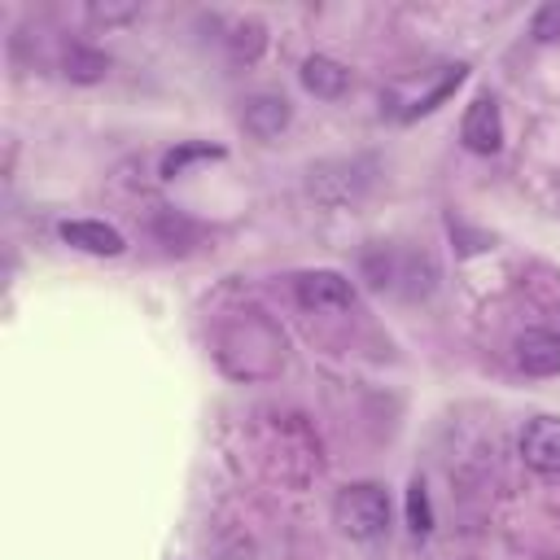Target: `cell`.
<instances>
[{"label":"cell","mask_w":560,"mask_h":560,"mask_svg":"<svg viewBox=\"0 0 560 560\" xmlns=\"http://www.w3.org/2000/svg\"><path fill=\"white\" fill-rule=\"evenodd\" d=\"M332 521L350 542H376L389 534V494L376 481H350L332 499Z\"/></svg>","instance_id":"6da1fadb"},{"label":"cell","mask_w":560,"mask_h":560,"mask_svg":"<svg viewBox=\"0 0 560 560\" xmlns=\"http://www.w3.org/2000/svg\"><path fill=\"white\" fill-rule=\"evenodd\" d=\"M459 140H464L468 153H481V158L499 153V144H503V114H499V101L490 92L468 101L464 122H459Z\"/></svg>","instance_id":"7a4b0ae2"},{"label":"cell","mask_w":560,"mask_h":560,"mask_svg":"<svg viewBox=\"0 0 560 560\" xmlns=\"http://www.w3.org/2000/svg\"><path fill=\"white\" fill-rule=\"evenodd\" d=\"M293 293L306 311H346L354 302V284L332 271V267H315V271H302L293 280Z\"/></svg>","instance_id":"3957f363"},{"label":"cell","mask_w":560,"mask_h":560,"mask_svg":"<svg viewBox=\"0 0 560 560\" xmlns=\"http://www.w3.org/2000/svg\"><path fill=\"white\" fill-rule=\"evenodd\" d=\"M521 459L534 472H560V416H534L521 429Z\"/></svg>","instance_id":"277c9868"},{"label":"cell","mask_w":560,"mask_h":560,"mask_svg":"<svg viewBox=\"0 0 560 560\" xmlns=\"http://www.w3.org/2000/svg\"><path fill=\"white\" fill-rule=\"evenodd\" d=\"M306 188L324 206H346V201H354L363 192V175L350 162H319V166H311Z\"/></svg>","instance_id":"5b68a950"},{"label":"cell","mask_w":560,"mask_h":560,"mask_svg":"<svg viewBox=\"0 0 560 560\" xmlns=\"http://www.w3.org/2000/svg\"><path fill=\"white\" fill-rule=\"evenodd\" d=\"M61 241L83 249V254H96V258H118L127 249L122 232L114 223H105V219H66L61 223Z\"/></svg>","instance_id":"8992f818"},{"label":"cell","mask_w":560,"mask_h":560,"mask_svg":"<svg viewBox=\"0 0 560 560\" xmlns=\"http://www.w3.org/2000/svg\"><path fill=\"white\" fill-rule=\"evenodd\" d=\"M289 122H293V105H289L284 96H276V92H258V96H249L245 109H241V127H245L254 140H276Z\"/></svg>","instance_id":"52a82bcc"},{"label":"cell","mask_w":560,"mask_h":560,"mask_svg":"<svg viewBox=\"0 0 560 560\" xmlns=\"http://www.w3.org/2000/svg\"><path fill=\"white\" fill-rule=\"evenodd\" d=\"M516 363L529 376H556L560 372V332H551V328H525L516 337Z\"/></svg>","instance_id":"ba28073f"},{"label":"cell","mask_w":560,"mask_h":560,"mask_svg":"<svg viewBox=\"0 0 560 560\" xmlns=\"http://www.w3.org/2000/svg\"><path fill=\"white\" fill-rule=\"evenodd\" d=\"M298 79H302V88H306L311 96H319V101H337V96L346 92V83H350V70H346L337 57H328V52H311V57L302 61Z\"/></svg>","instance_id":"9c48e42d"},{"label":"cell","mask_w":560,"mask_h":560,"mask_svg":"<svg viewBox=\"0 0 560 560\" xmlns=\"http://www.w3.org/2000/svg\"><path fill=\"white\" fill-rule=\"evenodd\" d=\"M61 74L70 83H101L109 74V57L92 44H70L66 57H61Z\"/></svg>","instance_id":"30bf717a"},{"label":"cell","mask_w":560,"mask_h":560,"mask_svg":"<svg viewBox=\"0 0 560 560\" xmlns=\"http://www.w3.org/2000/svg\"><path fill=\"white\" fill-rule=\"evenodd\" d=\"M464 79H468V66H464V61L446 66V70H442V79H438V83H433L424 96H416V101L402 109V118L411 122V118H420V114H433V109H438V105H442V101H446V96H451V92H455Z\"/></svg>","instance_id":"8fae6325"},{"label":"cell","mask_w":560,"mask_h":560,"mask_svg":"<svg viewBox=\"0 0 560 560\" xmlns=\"http://www.w3.org/2000/svg\"><path fill=\"white\" fill-rule=\"evenodd\" d=\"M219 158H223V149H219V144H206V140H184V144H175V149L162 158V179L184 175L192 162H219Z\"/></svg>","instance_id":"7c38bea8"},{"label":"cell","mask_w":560,"mask_h":560,"mask_svg":"<svg viewBox=\"0 0 560 560\" xmlns=\"http://www.w3.org/2000/svg\"><path fill=\"white\" fill-rule=\"evenodd\" d=\"M262 44H267V31H262L258 18H241V22L232 26V35H228L232 57H245V61H254V57L262 52Z\"/></svg>","instance_id":"4fadbf2b"},{"label":"cell","mask_w":560,"mask_h":560,"mask_svg":"<svg viewBox=\"0 0 560 560\" xmlns=\"http://www.w3.org/2000/svg\"><path fill=\"white\" fill-rule=\"evenodd\" d=\"M407 525H411V534H416V538L433 529V508H429V490H424V481H420V477L407 486Z\"/></svg>","instance_id":"5bb4252c"},{"label":"cell","mask_w":560,"mask_h":560,"mask_svg":"<svg viewBox=\"0 0 560 560\" xmlns=\"http://www.w3.org/2000/svg\"><path fill=\"white\" fill-rule=\"evenodd\" d=\"M529 35H534L538 44H556V39H560V0H547V4L534 9Z\"/></svg>","instance_id":"9a60e30c"},{"label":"cell","mask_w":560,"mask_h":560,"mask_svg":"<svg viewBox=\"0 0 560 560\" xmlns=\"http://www.w3.org/2000/svg\"><path fill=\"white\" fill-rule=\"evenodd\" d=\"M136 13H140L136 0H122V4H109V0H105V4H92V9H88V18H92V22H105V26H114V22H131Z\"/></svg>","instance_id":"2e32d148"}]
</instances>
